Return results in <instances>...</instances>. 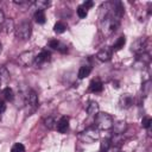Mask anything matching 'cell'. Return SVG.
I'll list each match as a JSON object with an SVG mask.
<instances>
[{"label": "cell", "instance_id": "cell-1", "mask_svg": "<svg viewBox=\"0 0 152 152\" xmlns=\"http://www.w3.org/2000/svg\"><path fill=\"white\" fill-rule=\"evenodd\" d=\"M100 10L104 11V14H100V30L104 37H109L119 27L120 19L113 14L110 2H106L101 6Z\"/></svg>", "mask_w": 152, "mask_h": 152}, {"label": "cell", "instance_id": "cell-2", "mask_svg": "<svg viewBox=\"0 0 152 152\" xmlns=\"http://www.w3.org/2000/svg\"><path fill=\"white\" fill-rule=\"evenodd\" d=\"M113 118L108 114V113H97L95 115V127L97 129H102V131H108L113 127Z\"/></svg>", "mask_w": 152, "mask_h": 152}, {"label": "cell", "instance_id": "cell-3", "mask_svg": "<svg viewBox=\"0 0 152 152\" xmlns=\"http://www.w3.org/2000/svg\"><path fill=\"white\" fill-rule=\"evenodd\" d=\"M14 31H15V37L19 40H27V39H30V37L32 34V25L30 21L24 20L19 25L15 26Z\"/></svg>", "mask_w": 152, "mask_h": 152}, {"label": "cell", "instance_id": "cell-4", "mask_svg": "<svg viewBox=\"0 0 152 152\" xmlns=\"http://www.w3.org/2000/svg\"><path fill=\"white\" fill-rule=\"evenodd\" d=\"M99 137H100L99 129H97L95 126L87 128L86 131H83V132L78 135L80 140H82V141L86 142V144H93V142H95V141L99 139Z\"/></svg>", "mask_w": 152, "mask_h": 152}, {"label": "cell", "instance_id": "cell-5", "mask_svg": "<svg viewBox=\"0 0 152 152\" xmlns=\"http://www.w3.org/2000/svg\"><path fill=\"white\" fill-rule=\"evenodd\" d=\"M146 49H147V38H145V37H141V38L135 39L132 43V45H131V50L134 53H137V55H140V53L146 52Z\"/></svg>", "mask_w": 152, "mask_h": 152}, {"label": "cell", "instance_id": "cell-6", "mask_svg": "<svg viewBox=\"0 0 152 152\" xmlns=\"http://www.w3.org/2000/svg\"><path fill=\"white\" fill-rule=\"evenodd\" d=\"M50 59H51V53H50V51H48V50H42V51L34 57L33 64H34L36 66H42L44 63L49 62Z\"/></svg>", "mask_w": 152, "mask_h": 152}, {"label": "cell", "instance_id": "cell-7", "mask_svg": "<svg viewBox=\"0 0 152 152\" xmlns=\"http://www.w3.org/2000/svg\"><path fill=\"white\" fill-rule=\"evenodd\" d=\"M34 57H36V56H34L33 51H26V52H23V53L19 55L18 62H19L21 65L27 66V65H30V64H32V63L34 62Z\"/></svg>", "mask_w": 152, "mask_h": 152}, {"label": "cell", "instance_id": "cell-8", "mask_svg": "<svg viewBox=\"0 0 152 152\" xmlns=\"http://www.w3.org/2000/svg\"><path fill=\"white\" fill-rule=\"evenodd\" d=\"M25 102L26 104L32 108V109H36L38 107V96L36 94L34 90H30L27 94H26V97H25Z\"/></svg>", "mask_w": 152, "mask_h": 152}, {"label": "cell", "instance_id": "cell-9", "mask_svg": "<svg viewBox=\"0 0 152 152\" xmlns=\"http://www.w3.org/2000/svg\"><path fill=\"white\" fill-rule=\"evenodd\" d=\"M132 104H133V97H132V95H129V94H122L120 96V99H119V107L120 108L127 109Z\"/></svg>", "mask_w": 152, "mask_h": 152}, {"label": "cell", "instance_id": "cell-10", "mask_svg": "<svg viewBox=\"0 0 152 152\" xmlns=\"http://www.w3.org/2000/svg\"><path fill=\"white\" fill-rule=\"evenodd\" d=\"M56 128L59 133H66V131L69 129V118L68 116H62L57 124H56Z\"/></svg>", "mask_w": 152, "mask_h": 152}, {"label": "cell", "instance_id": "cell-11", "mask_svg": "<svg viewBox=\"0 0 152 152\" xmlns=\"http://www.w3.org/2000/svg\"><path fill=\"white\" fill-rule=\"evenodd\" d=\"M50 6V2L46 0H37V1H32V5L30 6L31 10H34V12L37 11H44Z\"/></svg>", "mask_w": 152, "mask_h": 152}, {"label": "cell", "instance_id": "cell-12", "mask_svg": "<svg viewBox=\"0 0 152 152\" xmlns=\"http://www.w3.org/2000/svg\"><path fill=\"white\" fill-rule=\"evenodd\" d=\"M49 46H50V48H52L53 50H58V51H59V52H62V53H65V52L68 51L66 45H65V44H63L62 42L57 40V39H51V40L49 42Z\"/></svg>", "mask_w": 152, "mask_h": 152}, {"label": "cell", "instance_id": "cell-13", "mask_svg": "<svg viewBox=\"0 0 152 152\" xmlns=\"http://www.w3.org/2000/svg\"><path fill=\"white\" fill-rule=\"evenodd\" d=\"M110 57H112V51L108 48H103L96 53V58L101 62H107L110 59Z\"/></svg>", "mask_w": 152, "mask_h": 152}, {"label": "cell", "instance_id": "cell-14", "mask_svg": "<svg viewBox=\"0 0 152 152\" xmlns=\"http://www.w3.org/2000/svg\"><path fill=\"white\" fill-rule=\"evenodd\" d=\"M86 110H87L88 115H90V116H93V115H96V114L99 113V103H97L96 101H93V100H90V101L88 102L87 107H86Z\"/></svg>", "mask_w": 152, "mask_h": 152}, {"label": "cell", "instance_id": "cell-15", "mask_svg": "<svg viewBox=\"0 0 152 152\" xmlns=\"http://www.w3.org/2000/svg\"><path fill=\"white\" fill-rule=\"evenodd\" d=\"M102 89H103V84L99 78L93 80L89 84V91H91V93H100V91H102Z\"/></svg>", "mask_w": 152, "mask_h": 152}, {"label": "cell", "instance_id": "cell-16", "mask_svg": "<svg viewBox=\"0 0 152 152\" xmlns=\"http://www.w3.org/2000/svg\"><path fill=\"white\" fill-rule=\"evenodd\" d=\"M90 72H91V66H90V65H82V66L80 68V70H78L77 76H78L80 80H83V78H86L87 76H89Z\"/></svg>", "mask_w": 152, "mask_h": 152}, {"label": "cell", "instance_id": "cell-17", "mask_svg": "<svg viewBox=\"0 0 152 152\" xmlns=\"http://www.w3.org/2000/svg\"><path fill=\"white\" fill-rule=\"evenodd\" d=\"M125 44H126V37H125V36L119 37V38L116 39V42L114 43V45H113V51H119V50H121Z\"/></svg>", "mask_w": 152, "mask_h": 152}, {"label": "cell", "instance_id": "cell-18", "mask_svg": "<svg viewBox=\"0 0 152 152\" xmlns=\"http://www.w3.org/2000/svg\"><path fill=\"white\" fill-rule=\"evenodd\" d=\"M113 127H114V131H115V134H122L124 131L126 129V122L120 120L118 121L116 124H113Z\"/></svg>", "mask_w": 152, "mask_h": 152}, {"label": "cell", "instance_id": "cell-19", "mask_svg": "<svg viewBox=\"0 0 152 152\" xmlns=\"http://www.w3.org/2000/svg\"><path fill=\"white\" fill-rule=\"evenodd\" d=\"M33 18H34V20H36L37 24H44L46 21V17H45L44 11H37V12H34Z\"/></svg>", "mask_w": 152, "mask_h": 152}, {"label": "cell", "instance_id": "cell-20", "mask_svg": "<svg viewBox=\"0 0 152 152\" xmlns=\"http://www.w3.org/2000/svg\"><path fill=\"white\" fill-rule=\"evenodd\" d=\"M2 28H5V32H6V33H10V32H12V31L15 28L13 20H12V19H7V20L5 19V23H4V26H2Z\"/></svg>", "mask_w": 152, "mask_h": 152}, {"label": "cell", "instance_id": "cell-21", "mask_svg": "<svg viewBox=\"0 0 152 152\" xmlns=\"http://www.w3.org/2000/svg\"><path fill=\"white\" fill-rule=\"evenodd\" d=\"M2 96L6 101H12L13 97H14V94H13V90L10 88V87H6L4 90H2Z\"/></svg>", "mask_w": 152, "mask_h": 152}, {"label": "cell", "instance_id": "cell-22", "mask_svg": "<svg viewBox=\"0 0 152 152\" xmlns=\"http://www.w3.org/2000/svg\"><path fill=\"white\" fill-rule=\"evenodd\" d=\"M65 30H66V25L63 21H57L55 24V26H53V31L56 33H63Z\"/></svg>", "mask_w": 152, "mask_h": 152}, {"label": "cell", "instance_id": "cell-23", "mask_svg": "<svg viewBox=\"0 0 152 152\" xmlns=\"http://www.w3.org/2000/svg\"><path fill=\"white\" fill-rule=\"evenodd\" d=\"M110 139H103L101 141V145H100V152H108L109 147H110Z\"/></svg>", "mask_w": 152, "mask_h": 152}, {"label": "cell", "instance_id": "cell-24", "mask_svg": "<svg viewBox=\"0 0 152 152\" xmlns=\"http://www.w3.org/2000/svg\"><path fill=\"white\" fill-rule=\"evenodd\" d=\"M76 12H77V15H78L80 18H82V19L88 15V10H87L84 6H82V5H80V6L77 7V11H76Z\"/></svg>", "mask_w": 152, "mask_h": 152}, {"label": "cell", "instance_id": "cell-25", "mask_svg": "<svg viewBox=\"0 0 152 152\" xmlns=\"http://www.w3.org/2000/svg\"><path fill=\"white\" fill-rule=\"evenodd\" d=\"M56 124H57V121H56V119L53 116H49L48 119H45V126L48 128H50V129L53 128L56 126Z\"/></svg>", "mask_w": 152, "mask_h": 152}, {"label": "cell", "instance_id": "cell-26", "mask_svg": "<svg viewBox=\"0 0 152 152\" xmlns=\"http://www.w3.org/2000/svg\"><path fill=\"white\" fill-rule=\"evenodd\" d=\"M11 152H25V146L20 142H17L12 146L11 148Z\"/></svg>", "mask_w": 152, "mask_h": 152}, {"label": "cell", "instance_id": "cell-27", "mask_svg": "<svg viewBox=\"0 0 152 152\" xmlns=\"http://www.w3.org/2000/svg\"><path fill=\"white\" fill-rule=\"evenodd\" d=\"M151 124H152V119L150 116H144L142 120H141V126L144 128H150L151 127Z\"/></svg>", "mask_w": 152, "mask_h": 152}, {"label": "cell", "instance_id": "cell-28", "mask_svg": "<svg viewBox=\"0 0 152 152\" xmlns=\"http://www.w3.org/2000/svg\"><path fill=\"white\" fill-rule=\"evenodd\" d=\"M4 23H5V14H4V12H2L1 10H0V31L2 30Z\"/></svg>", "mask_w": 152, "mask_h": 152}, {"label": "cell", "instance_id": "cell-29", "mask_svg": "<svg viewBox=\"0 0 152 152\" xmlns=\"http://www.w3.org/2000/svg\"><path fill=\"white\" fill-rule=\"evenodd\" d=\"M82 6H84L87 10H89L90 7H93V6H94V2H93V1H90V0H89V1H84V2L82 4Z\"/></svg>", "mask_w": 152, "mask_h": 152}, {"label": "cell", "instance_id": "cell-30", "mask_svg": "<svg viewBox=\"0 0 152 152\" xmlns=\"http://www.w3.org/2000/svg\"><path fill=\"white\" fill-rule=\"evenodd\" d=\"M5 110H6V104H5V101L0 99V114H2Z\"/></svg>", "mask_w": 152, "mask_h": 152}, {"label": "cell", "instance_id": "cell-31", "mask_svg": "<svg viewBox=\"0 0 152 152\" xmlns=\"http://www.w3.org/2000/svg\"><path fill=\"white\" fill-rule=\"evenodd\" d=\"M0 53H1V43H0Z\"/></svg>", "mask_w": 152, "mask_h": 152}]
</instances>
